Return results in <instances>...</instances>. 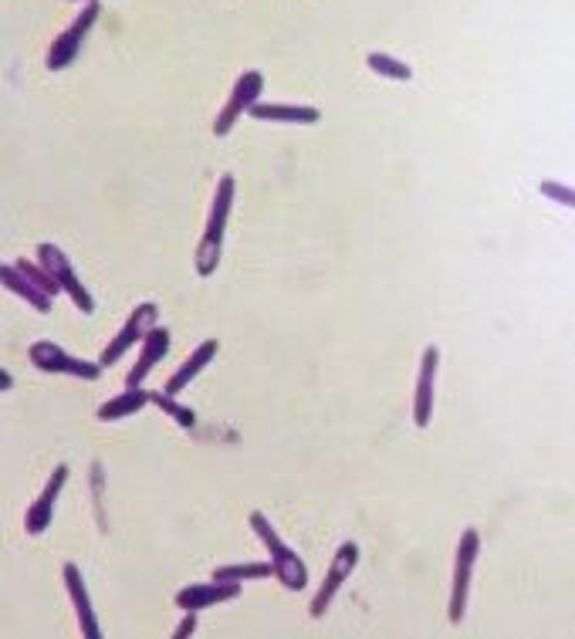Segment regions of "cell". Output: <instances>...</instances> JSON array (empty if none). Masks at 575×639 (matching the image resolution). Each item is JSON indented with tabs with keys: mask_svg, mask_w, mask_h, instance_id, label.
<instances>
[{
	"mask_svg": "<svg viewBox=\"0 0 575 639\" xmlns=\"http://www.w3.org/2000/svg\"><path fill=\"white\" fill-rule=\"evenodd\" d=\"M156 318H159V305H153V302H142V305H136L132 308V315L126 318V325L115 332V338L105 345V353L99 356V362H102V369H108V366H115L119 362L129 348H136L142 338L150 335V329L156 325Z\"/></svg>",
	"mask_w": 575,
	"mask_h": 639,
	"instance_id": "cell-7",
	"label": "cell"
},
{
	"mask_svg": "<svg viewBox=\"0 0 575 639\" xmlns=\"http://www.w3.org/2000/svg\"><path fill=\"white\" fill-rule=\"evenodd\" d=\"M477 555H481V535H477V528H468L464 535H460L457 559H453V586H450V609H447V616H450L453 626L464 623V616H468L471 575H474Z\"/></svg>",
	"mask_w": 575,
	"mask_h": 639,
	"instance_id": "cell-3",
	"label": "cell"
},
{
	"mask_svg": "<svg viewBox=\"0 0 575 639\" xmlns=\"http://www.w3.org/2000/svg\"><path fill=\"white\" fill-rule=\"evenodd\" d=\"M62 578H65V589L72 596V609H75V619H78V629L85 639H99L102 629H99V619H95V609H92V599H89V586H85V578L78 572V565L65 562L62 565Z\"/></svg>",
	"mask_w": 575,
	"mask_h": 639,
	"instance_id": "cell-12",
	"label": "cell"
},
{
	"mask_svg": "<svg viewBox=\"0 0 575 639\" xmlns=\"http://www.w3.org/2000/svg\"><path fill=\"white\" fill-rule=\"evenodd\" d=\"M150 402H153V406H159V410H163L173 423H177V426H183V430H193V426H196V413L190 410V406L177 402V396H169L166 389L150 393Z\"/></svg>",
	"mask_w": 575,
	"mask_h": 639,
	"instance_id": "cell-20",
	"label": "cell"
},
{
	"mask_svg": "<svg viewBox=\"0 0 575 639\" xmlns=\"http://www.w3.org/2000/svg\"><path fill=\"white\" fill-rule=\"evenodd\" d=\"M11 386H14V380H11V375L4 372V375H0V389H4V393H8Z\"/></svg>",
	"mask_w": 575,
	"mask_h": 639,
	"instance_id": "cell-24",
	"label": "cell"
},
{
	"mask_svg": "<svg viewBox=\"0 0 575 639\" xmlns=\"http://www.w3.org/2000/svg\"><path fill=\"white\" fill-rule=\"evenodd\" d=\"M38 260H41V265L51 271V278L58 281V287H62V295H68L81 315H92V311H95V298H92V292L81 284V278L75 274L72 260H68V254H65L62 247H54V244H41V247H38Z\"/></svg>",
	"mask_w": 575,
	"mask_h": 639,
	"instance_id": "cell-5",
	"label": "cell"
},
{
	"mask_svg": "<svg viewBox=\"0 0 575 639\" xmlns=\"http://www.w3.org/2000/svg\"><path fill=\"white\" fill-rule=\"evenodd\" d=\"M261 89H265V75L257 72V68L244 72V75L234 81V89H230V99L223 102V108L217 112V119H214V136H217V139H223L230 129H234L238 119L251 112L254 102H261Z\"/></svg>",
	"mask_w": 575,
	"mask_h": 639,
	"instance_id": "cell-6",
	"label": "cell"
},
{
	"mask_svg": "<svg viewBox=\"0 0 575 639\" xmlns=\"http://www.w3.org/2000/svg\"><path fill=\"white\" fill-rule=\"evenodd\" d=\"M196 632V613L190 609V613L183 616V623L177 626V632H173V639H187V636H193Z\"/></svg>",
	"mask_w": 575,
	"mask_h": 639,
	"instance_id": "cell-23",
	"label": "cell"
},
{
	"mask_svg": "<svg viewBox=\"0 0 575 639\" xmlns=\"http://www.w3.org/2000/svg\"><path fill=\"white\" fill-rule=\"evenodd\" d=\"M538 193L555 200V203H562V207H568V210H575V190L565 187V183H559V180H541L538 183Z\"/></svg>",
	"mask_w": 575,
	"mask_h": 639,
	"instance_id": "cell-22",
	"label": "cell"
},
{
	"mask_svg": "<svg viewBox=\"0 0 575 639\" xmlns=\"http://www.w3.org/2000/svg\"><path fill=\"white\" fill-rule=\"evenodd\" d=\"M0 284H4L11 295L24 298L35 311H41V315L51 311V295L44 292V287H41L38 281L27 278V271L17 265V260H14V265H4V268H0Z\"/></svg>",
	"mask_w": 575,
	"mask_h": 639,
	"instance_id": "cell-16",
	"label": "cell"
},
{
	"mask_svg": "<svg viewBox=\"0 0 575 639\" xmlns=\"http://www.w3.org/2000/svg\"><path fill=\"white\" fill-rule=\"evenodd\" d=\"M99 4H89L85 8L62 35H58L54 41H51V48H48V72H62V68H68L75 57H78V51H81V44H85V38H89V31L95 27V21H99Z\"/></svg>",
	"mask_w": 575,
	"mask_h": 639,
	"instance_id": "cell-9",
	"label": "cell"
},
{
	"mask_svg": "<svg viewBox=\"0 0 575 639\" xmlns=\"http://www.w3.org/2000/svg\"><path fill=\"white\" fill-rule=\"evenodd\" d=\"M150 402V393L142 386H126V393L105 399L99 410H95V420L99 423H115V420H126V417H136L142 406Z\"/></svg>",
	"mask_w": 575,
	"mask_h": 639,
	"instance_id": "cell-18",
	"label": "cell"
},
{
	"mask_svg": "<svg viewBox=\"0 0 575 639\" xmlns=\"http://www.w3.org/2000/svg\"><path fill=\"white\" fill-rule=\"evenodd\" d=\"M78 4H99V0H78Z\"/></svg>",
	"mask_w": 575,
	"mask_h": 639,
	"instance_id": "cell-25",
	"label": "cell"
},
{
	"mask_svg": "<svg viewBox=\"0 0 575 639\" xmlns=\"http://www.w3.org/2000/svg\"><path fill=\"white\" fill-rule=\"evenodd\" d=\"M27 356H31L35 369L51 372V375H75V380H89V383H95L102 375V362L78 359L68 353V348L54 345V342H35L31 348H27Z\"/></svg>",
	"mask_w": 575,
	"mask_h": 639,
	"instance_id": "cell-4",
	"label": "cell"
},
{
	"mask_svg": "<svg viewBox=\"0 0 575 639\" xmlns=\"http://www.w3.org/2000/svg\"><path fill=\"white\" fill-rule=\"evenodd\" d=\"M437 369H440V348L426 345L420 372H417V389H413V426L426 430L434 420V383H437Z\"/></svg>",
	"mask_w": 575,
	"mask_h": 639,
	"instance_id": "cell-10",
	"label": "cell"
},
{
	"mask_svg": "<svg viewBox=\"0 0 575 639\" xmlns=\"http://www.w3.org/2000/svg\"><path fill=\"white\" fill-rule=\"evenodd\" d=\"M217 353H220V342H217V338L200 342V345L193 348V353H190V359H187L177 372H173V380H169L163 389H166L169 396H180V393H183V389L196 380V375L214 362V356H217Z\"/></svg>",
	"mask_w": 575,
	"mask_h": 639,
	"instance_id": "cell-17",
	"label": "cell"
},
{
	"mask_svg": "<svg viewBox=\"0 0 575 639\" xmlns=\"http://www.w3.org/2000/svg\"><path fill=\"white\" fill-rule=\"evenodd\" d=\"M169 329H163V325H153L150 329V335L142 338V353H139V359H136V366L129 369V375H126V386H142L146 383V375L156 369V362H163V356L169 353Z\"/></svg>",
	"mask_w": 575,
	"mask_h": 639,
	"instance_id": "cell-15",
	"label": "cell"
},
{
	"mask_svg": "<svg viewBox=\"0 0 575 639\" xmlns=\"http://www.w3.org/2000/svg\"><path fill=\"white\" fill-rule=\"evenodd\" d=\"M214 578H220V583H247V578H274V565H271V562L220 565V568H214Z\"/></svg>",
	"mask_w": 575,
	"mask_h": 639,
	"instance_id": "cell-19",
	"label": "cell"
},
{
	"mask_svg": "<svg viewBox=\"0 0 575 639\" xmlns=\"http://www.w3.org/2000/svg\"><path fill=\"white\" fill-rule=\"evenodd\" d=\"M251 532L257 535V541H261L268 548V562L274 565V578L288 589V592H302L305 583H308V568H305V559L295 555L292 548H288L281 541V535L271 528V521L261 514V511H251Z\"/></svg>",
	"mask_w": 575,
	"mask_h": 639,
	"instance_id": "cell-2",
	"label": "cell"
},
{
	"mask_svg": "<svg viewBox=\"0 0 575 639\" xmlns=\"http://www.w3.org/2000/svg\"><path fill=\"white\" fill-rule=\"evenodd\" d=\"M241 596V583H220V578H210V583H196V586H187L177 592V602L183 613H200V609H210V605H220V602H230Z\"/></svg>",
	"mask_w": 575,
	"mask_h": 639,
	"instance_id": "cell-13",
	"label": "cell"
},
{
	"mask_svg": "<svg viewBox=\"0 0 575 639\" xmlns=\"http://www.w3.org/2000/svg\"><path fill=\"white\" fill-rule=\"evenodd\" d=\"M65 484H68V463H58V468L51 471V477H48V484L35 498V504L27 508V514H24V532L27 535H44L48 532L51 517H54V504H58V498H62Z\"/></svg>",
	"mask_w": 575,
	"mask_h": 639,
	"instance_id": "cell-11",
	"label": "cell"
},
{
	"mask_svg": "<svg viewBox=\"0 0 575 639\" xmlns=\"http://www.w3.org/2000/svg\"><path fill=\"white\" fill-rule=\"evenodd\" d=\"M234 193H238V180L223 172L217 180V193L210 203V214H207V227H204V238L196 244L193 254V268L200 278H210L220 268V257H223V234H227V220H230V207H234Z\"/></svg>",
	"mask_w": 575,
	"mask_h": 639,
	"instance_id": "cell-1",
	"label": "cell"
},
{
	"mask_svg": "<svg viewBox=\"0 0 575 639\" xmlns=\"http://www.w3.org/2000/svg\"><path fill=\"white\" fill-rule=\"evenodd\" d=\"M366 65H369V72H376V75H383V78H393V81H410V78H413V68H410V65H403L399 57L383 54V51H372V54L366 57Z\"/></svg>",
	"mask_w": 575,
	"mask_h": 639,
	"instance_id": "cell-21",
	"label": "cell"
},
{
	"mask_svg": "<svg viewBox=\"0 0 575 639\" xmlns=\"http://www.w3.org/2000/svg\"><path fill=\"white\" fill-rule=\"evenodd\" d=\"M356 568H359V545H356V541H342L338 551L332 555V565H329L325 583L319 586V592H315V599H311V605H308L311 619H322V616L329 613L332 599L338 596V589L345 586V578H349Z\"/></svg>",
	"mask_w": 575,
	"mask_h": 639,
	"instance_id": "cell-8",
	"label": "cell"
},
{
	"mask_svg": "<svg viewBox=\"0 0 575 639\" xmlns=\"http://www.w3.org/2000/svg\"><path fill=\"white\" fill-rule=\"evenodd\" d=\"M247 115L257 123H284V126H315L322 119V112L315 105H284V102H254Z\"/></svg>",
	"mask_w": 575,
	"mask_h": 639,
	"instance_id": "cell-14",
	"label": "cell"
}]
</instances>
